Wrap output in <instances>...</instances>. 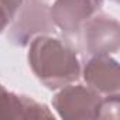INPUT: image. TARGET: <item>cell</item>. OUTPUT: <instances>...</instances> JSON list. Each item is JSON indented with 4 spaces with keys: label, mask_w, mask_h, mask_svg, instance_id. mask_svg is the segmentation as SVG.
I'll use <instances>...</instances> for the list:
<instances>
[{
    "label": "cell",
    "mask_w": 120,
    "mask_h": 120,
    "mask_svg": "<svg viewBox=\"0 0 120 120\" xmlns=\"http://www.w3.org/2000/svg\"><path fill=\"white\" fill-rule=\"evenodd\" d=\"M28 64L35 78L48 89H61L81 76V62L75 48L48 34L37 35L28 44Z\"/></svg>",
    "instance_id": "cell-1"
},
{
    "label": "cell",
    "mask_w": 120,
    "mask_h": 120,
    "mask_svg": "<svg viewBox=\"0 0 120 120\" xmlns=\"http://www.w3.org/2000/svg\"><path fill=\"white\" fill-rule=\"evenodd\" d=\"M105 96L85 85H65L54 99L58 116L67 120H96L103 117Z\"/></svg>",
    "instance_id": "cell-2"
},
{
    "label": "cell",
    "mask_w": 120,
    "mask_h": 120,
    "mask_svg": "<svg viewBox=\"0 0 120 120\" xmlns=\"http://www.w3.org/2000/svg\"><path fill=\"white\" fill-rule=\"evenodd\" d=\"M10 24L9 40L19 47H26L37 35L54 33L55 28L45 0H26Z\"/></svg>",
    "instance_id": "cell-3"
},
{
    "label": "cell",
    "mask_w": 120,
    "mask_h": 120,
    "mask_svg": "<svg viewBox=\"0 0 120 120\" xmlns=\"http://www.w3.org/2000/svg\"><path fill=\"white\" fill-rule=\"evenodd\" d=\"M79 34L83 49L89 56L112 55L119 51L120 27L114 17L98 13L85 23Z\"/></svg>",
    "instance_id": "cell-4"
},
{
    "label": "cell",
    "mask_w": 120,
    "mask_h": 120,
    "mask_svg": "<svg viewBox=\"0 0 120 120\" xmlns=\"http://www.w3.org/2000/svg\"><path fill=\"white\" fill-rule=\"evenodd\" d=\"M102 6L103 0H55L49 6V14L54 26L65 35H76Z\"/></svg>",
    "instance_id": "cell-5"
},
{
    "label": "cell",
    "mask_w": 120,
    "mask_h": 120,
    "mask_svg": "<svg viewBox=\"0 0 120 120\" xmlns=\"http://www.w3.org/2000/svg\"><path fill=\"white\" fill-rule=\"evenodd\" d=\"M83 79L89 88L102 96L119 95L120 72L119 64L110 55H93L85 62Z\"/></svg>",
    "instance_id": "cell-6"
},
{
    "label": "cell",
    "mask_w": 120,
    "mask_h": 120,
    "mask_svg": "<svg viewBox=\"0 0 120 120\" xmlns=\"http://www.w3.org/2000/svg\"><path fill=\"white\" fill-rule=\"evenodd\" d=\"M0 119H54L52 112L42 103L14 92L0 83Z\"/></svg>",
    "instance_id": "cell-7"
},
{
    "label": "cell",
    "mask_w": 120,
    "mask_h": 120,
    "mask_svg": "<svg viewBox=\"0 0 120 120\" xmlns=\"http://www.w3.org/2000/svg\"><path fill=\"white\" fill-rule=\"evenodd\" d=\"M24 2L26 0H0V10L6 13L10 17V20H13Z\"/></svg>",
    "instance_id": "cell-8"
},
{
    "label": "cell",
    "mask_w": 120,
    "mask_h": 120,
    "mask_svg": "<svg viewBox=\"0 0 120 120\" xmlns=\"http://www.w3.org/2000/svg\"><path fill=\"white\" fill-rule=\"evenodd\" d=\"M114 2H117V0H114Z\"/></svg>",
    "instance_id": "cell-9"
}]
</instances>
